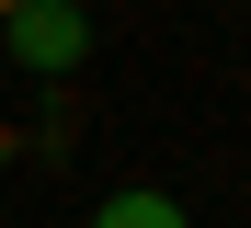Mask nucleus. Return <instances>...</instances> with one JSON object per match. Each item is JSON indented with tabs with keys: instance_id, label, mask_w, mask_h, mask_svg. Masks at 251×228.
I'll return each mask as SVG.
<instances>
[{
	"instance_id": "obj_1",
	"label": "nucleus",
	"mask_w": 251,
	"mask_h": 228,
	"mask_svg": "<svg viewBox=\"0 0 251 228\" xmlns=\"http://www.w3.org/2000/svg\"><path fill=\"white\" fill-rule=\"evenodd\" d=\"M0 46H12L23 80H69L80 57H92V12H80V0H23V12L0 23Z\"/></svg>"
},
{
	"instance_id": "obj_2",
	"label": "nucleus",
	"mask_w": 251,
	"mask_h": 228,
	"mask_svg": "<svg viewBox=\"0 0 251 228\" xmlns=\"http://www.w3.org/2000/svg\"><path fill=\"white\" fill-rule=\"evenodd\" d=\"M92 228H194V217H183L172 194H149V182H126V194H103V205H92Z\"/></svg>"
},
{
	"instance_id": "obj_3",
	"label": "nucleus",
	"mask_w": 251,
	"mask_h": 228,
	"mask_svg": "<svg viewBox=\"0 0 251 228\" xmlns=\"http://www.w3.org/2000/svg\"><path fill=\"white\" fill-rule=\"evenodd\" d=\"M12 12H23V0H0V23H12Z\"/></svg>"
}]
</instances>
